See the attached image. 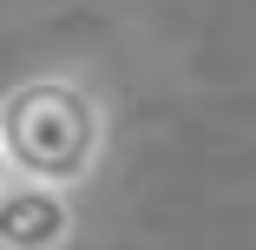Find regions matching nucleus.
Listing matches in <instances>:
<instances>
[{
	"mask_svg": "<svg viewBox=\"0 0 256 250\" xmlns=\"http://www.w3.org/2000/svg\"><path fill=\"white\" fill-rule=\"evenodd\" d=\"M106 99L79 73H33L0 92V145H7L14 178H40L79 191L98 165H106Z\"/></svg>",
	"mask_w": 256,
	"mask_h": 250,
	"instance_id": "f257e3e1",
	"label": "nucleus"
},
{
	"mask_svg": "<svg viewBox=\"0 0 256 250\" xmlns=\"http://www.w3.org/2000/svg\"><path fill=\"white\" fill-rule=\"evenodd\" d=\"M79 230L72 191L40 184V178H7L0 184V250H66Z\"/></svg>",
	"mask_w": 256,
	"mask_h": 250,
	"instance_id": "f03ea898",
	"label": "nucleus"
},
{
	"mask_svg": "<svg viewBox=\"0 0 256 250\" xmlns=\"http://www.w3.org/2000/svg\"><path fill=\"white\" fill-rule=\"evenodd\" d=\"M7 178H14V165H7V145H0V184H7Z\"/></svg>",
	"mask_w": 256,
	"mask_h": 250,
	"instance_id": "7ed1b4c3",
	"label": "nucleus"
}]
</instances>
